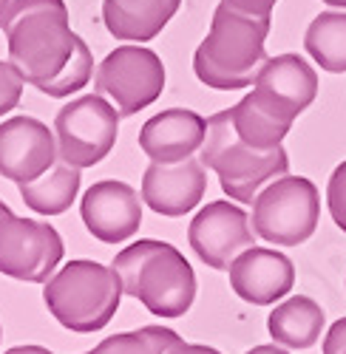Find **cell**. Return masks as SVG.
Masks as SVG:
<instances>
[{
	"label": "cell",
	"mask_w": 346,
	"mask_h": 354,
	"mask_svg": "<svg viewBox=\"0 0 346 354\" xmlns=\"http://www.w3.org/2000/svg\"><path fill=\"white\" fill-rule=\"evenodd\" d=\"M270 35V17L239 12L227 0L216 6L210 32L193 54V71L208 88L239 91L255 82L262 66L270 60L264 40Z\"/></svg>",
	"instance_id": "2"
},
{
	"label": "cell",
	"mask_w": 346,
	"mask_h": 354,
	"mask_svg": "<svg viewBox=\"0 0 346 354\" xmlns=\"http://www.w3.org/2000/svg\"><path fill=\"white\" fill-rule=\"evenodd\" d=\"M167 354H221V351H216V348H210V346H199V343H176Z\"/></svg>",
	"instance_id": "27"
},
{
	"label": "cell",
	"mask_w": 346,
	"mask_h": 354,
	"mask_svg": "<svg viewBox=\"0 0 346 354\" xmlns=\"http://www.w3.org/2000/svg\"><path fill=\"white\" fill-rule=\"evenodd\" d=\"M125 295L113 267L97 261H69L54 278L46 281L43 301L54 320L74 335H94L108 326Z\"/></svg>",
	"instance_id": "5"
},
{
	"label": "cell",
	"mask_w": 346,
	"mask_h": 354,
	"mask_svg": "<svg viewBox=\"0 0 346 354\" xmlns=\"http://www.w3.org/2000/svg\"><path fill=\"white\" fill-rule=\"evenodd\" d=\"M230 116H233V128L236 133L253 145V147H278L284 142V136L290 133V122H281L275 116L258 105V100L253 94H247L244 100H239V105L230 108Z\"/></svg>",
	"instance_id": "21"
},
{
	"label": "cell",
	"mask_w": 346,
	"mask_h": 354,
	"mask_svg": "<svg viewBox=\"0 0 346 354\" xmlns=\"http://www.w3.org/2000/svg\"><path fill=\"white\" fill-rule=\"evenodd\" d=\"M60 261L63 239L51 224L17 218L9 207L0 213V272L3 275L28 283H46Z\"/></svg>",
	"instance_id": "9"
},
{
	"label": "cell",
	"mask_w": 346,
	"mask_h": 354,
	"mask_svg": "<svg viewBox=\"0 0 346 354\" xmlns=\"http://www.w3.org/2000/svg\"><path fill=\"white\" fill-rule=\"evenodd\" d=\"M318 187L304 176H278L253 201V230L267 244H304L318 227Z\"/></svg>",
	"instance_id": "6"
},
{
	"label": "cell",
	"mask_w": 346,
	"mask_h": 354,
	"mask_svg": "<svg viewBox=\"0 0 346 354\" xmlns=\"http://www.w3.org/2000/svg\"><path fill=\"white\" fill-rule=\"evenodd\" d=\"M199 159L205 162V167L216 170L221 190L242 204L255 201L258 190L290 170V156L281 145L264 151V147L247 145L236 133L230 108L213 113L208 120V136Z\"/></svg>",
	"instance_id": "4"
},
{
	"label": "cell",
	"mask_w": 346,
	"mask_h": 354,
	"mask_svg": "<svg viewBox=\"0 0 346 354\" xmlns=\"http://www.w3.org/2000/svg\"><path fill=\"white\" fill-rule=\"evenodd\" d=\"M125 295L159 317H182L196 298V275L188 258L167 241H136L113 258Z\"/></svg>",
	"instance_id": "3"
},
{
	"label": "cell",
	"mask_w": 346,
	"mask_h": 354,
	"mask_svg": "<svg viewBox=\"0 0 346 354\" xmlns=\"http://www.w3.org/2000/svg\"><path fill=\"white\" fill-rule=\"evenodd\" d=\"M327 6H340V9H346V0H324Z\"/></svg>",
	"instance_id": "31"
},
{
	"label": "cell",
	"mask_w": 346,
	"mask_h": 354,
	"mask_svg": "<svg viewBox=\"0 0 346 354\" xmlns=\"http://www.w3.org/2000/svg\"><path fill=\"white\" fill-rule=\"evenodd\" d=\"M295 283L293 261L278 250L250 247L230 263V286L242 301L267 306L281 301Z\"/></svg>",
	"instance_id": "15"
},
{
	"label": "cell",
	"mask_w": 346,
	"mask_h": 354,
	"mask_svg": "<svg viewBox=\"0 0 346 354\" xmlns=\"http://www.w3.org/2000/svg\"><path fill=\"white\" fill-rule=\"evenodd\" d=\"M23 85H28V82L12 60L0 63V116L9 113L12 108H17L20 97H23Z\"/></svg>",
	"instance_id": "23"
},
{
	"label": "cell",
	"mask_w": 346,
	"mask_h": 354,
	"mask_svg": "<svg viewBox=\"0 0 346 354\" xmlns=\"http://www.w3.org/2000/svg\"><path fill=\"white\" fill-rule=\"evenodd\" d=\"M230 6H236L239 12H247V15H255V17H270L273 6L278 0H227Z\"/></svg>",
	"instance_id": "26"
},
{
	"label": "cell",
	"mask_w": 346,
	"mask_h": 354,
	"mask_svg": "<svg viewBox=\"0 0 346 354\" xmlns=\"http://www.w3.org/2000/svg\"><path fill=\"white\" fill-rule=\"evenodd\" d=\"M182 337L165 326H142L136 332H122L105 337L89 354H167Z\"/></svg>",
	"instance_id": "22"
},
{
	"label": "cell",
	"mask_w": 346,
	"mask_h": 354,
	"mask_svg": "<svg viewBox=\"0 0 346 354\" xmlns=\"http://www.w3.org/2000/svg\"><path fill=\"white\" fill-rule=\"evenodd\" d=\"M179 6L182 0H102V20L117 40L145 43L162 32Z\"/></svg>",
	"instance_id": "17"
},
{
	"label": "cell",
	"mask_w": 346,
	"mask_h": 354,
	"mask_svg": "<svg viewBox=\"0 0 346 354\" xmlns=\"http://www.w3.org/2000/svg\"><path fill=\"white\" fill-rule=\"evenodd\" d=\"M6 354H54V351L43 348V346H15V348H9Z\"/></svg>",
	"instance_id": "28"
},
{
	"label": "cell",
	"mask_w": 346,
	"mask_h": 354,
	"mask_svg": "<svg viewBox=\"0 0 346 354\" xmlns=\"http://www.w3.org/2000/svg\"><path fill=\"white\" fill-rule=\"evenodd\" d=\"M0 337H3V329H0Z\"/></svg>",
	"instance_id": "32"
},
{
	"label": "cell",
	"mask_w": 346,
	"mask_h": 354,
	"mask_svg": "<svg viewBox=\"0 0 346 354\" xmlns=\"http://www.w3.org/2000/svg\"><path fill=\"white\" fill-rule=\"evenodd\" d=\"M9 6H12V0H0V28H3V20H6Z\"/></svg>",
	"instance_id": "30"
},
{
	"label": "cell",
	"mask_w": 346,
	"mask_h": 354,
	"mask_svg": "<svg viewBox=\"0 0 346 354\" xmlns=\"http://www.w3.org/2000/svg\"><path fill=\"white\" fill-rule=\"evenodd\" d=\"M307 54L329 74L346 71V12H321L304 35Z\"/></svg>",
	"instance_id": "20"
},
{
	"label": "cell",
	"mask_w": 346,
	"mask_h": 354,
	"mask_svg": "<svg viewBox=\"0 0 346 354\" xmlns=\"http://www.w3.org/2000/svg\"><path fill=\"white\" fill-rule=\"evenodd\" d=\"M57 133L35 116L0 122V176L23 185L35 182L57 162Z\"/></svg>",
	"instance_id": "12"
},
{
	"label": "cell",
	"mask_w": 346,
	"mask_h": 354,
	"mask_svg": "<svg viewBox=\"0 0 346 354\" xmlns=\"http://www.w3.org/2000/svg\"><path fill=\"white\" fill-rule=\"evenodd\" d=\"M258 105L267 108L275 120L295 122V116L304 113L315 97H318V74L298 54H278L262 66L253 91Z\"/></svg>",
	"instance_id": "10"
},
{
	"label": "cell",
	"mask_w": 346,
	"mask_h": 354,
	"mask_svg": "<svg viewBox=\"0 0 346 354\" xmlns=\"http://www.w3.org/2000/svg\"><path fill=\"white\" fill-rule=\"evenodd\" d=\"M327 201H329V213L332 221L346 232V162H340L327 185Z\"/></svg>",
	"instance_id": "24"
},
{
	"label": "cell",
	"mask_w": 346,
	"mask_h": 354,
	"mask_svg": "<svg viewBox=\"0 0 346 354\" xmlns=\"http://www.w3.org/2000/svg\"><path fill=\"white\" fill-rule=\"evenodd\" d=\"M3 32L9 60L37 91L60 100L89 85L94 57L85 40L69 28L63 0H12Z\"/></svg>",
	"instance_id": "1"
},
{
	"label": "cell",
	"mask_w": 346,
	"mask_h": 354,
	"mask_svg": "<svg viewBox=\"0 0 346 354\" xmlns=\"http://www.w3.org/2000/svg\"><path fill=\"white\" fill-rule=\"evenodd\" d=\"M324 354H346V317L335 320L324 337Z\"/></svg>",
	"instance_id": "25"
},
{
	"label": "cell",
	"mask_w": 346,
	"mask_h": 354,
	"mask_svg": "<svg viewBox=\"0 0 346 354\" xmlns=\"http://www.w3.org/2000/svg\"><path fill=\"white\" fill-rule=\"evenodd\" d=\"M247 354H290V351H284V348H278V346H255V348H250Z\"/></svg>",
	"instance_id": "29"
},
{
	"label": "cell",
	"mask_w": 346,
	"mask_h": 354,
	"mask_svg": "<svg viewBox=\"0 0 346 354\" xmlns=\"http://www.w3.org/2000/svg\"><path fill=\"white\" fill-rule=\"evenodd\" d=\"M267 329L286 348H309L324 332V309L307 295H295L270 312Z\"/></svg>",
	"instance_id": "18"
},
{
	"label": "cell",
	"mask_w": 346,
	"mask_h": 354,
	"mask_svg": "<svg viewBox=\"0 0 346 354\" xmlns=\"http://www.w3.org/2000/svg\"><path fill=\"white\" fill-rule=\"evenodd\" d=\"M82 224L102 244H122L142 224V196L125 182H97L80 204Z\"/></svg>",
	"instance_id": "13"
},
{
	"label": "cell",
	"mask_w": 346,
	"mask_h": 354,
	"mask_svg": "<svg viewBox=\"0 0 346 354\" xmlns=\"http://www.w3.org/2000/svg\"><path fill=\"white\" fill-rule=\"evenodd\" d=\"M120 131V111L108 105L100 94L80 97L60 108L54 120L57 133V153L74 167H94L100 165L117 142Z\"/></svg>",
	"instance_id": "7"
},
{
	"label": "cell",
	"mask_w": 346,
	"mask_h": 354,
	"mask_svg": "<svg viewBox=\"0 0 346 354\" xmlns=\"http://www.w3.org/2000/svg\"><path fill=\"white\" fill-rule=\"evenodd\" d=\"M94 88L97 94L111 97L120 116H134L162 97L165 66L159 54L145 46H120L100 63Z\"/></svg>",
	"instance_id": "8"
},
{
	"label": "cell",
	"mask_w": 346,
	"mask_h": 354,
	"mask_svg": "<svg viewBox=\"0 0 346 354\" xmlns=\"http://www.w3.org/2000/svg\"><path fill=\"white\" fill-rule=\"evenodd\" d=\"M208 190L205 162L188 156L182 162H151L142 176V201L159 216L179 218L190 213Z\"/></svg>",
	"instance_id": "14"
},
{
	"label": "cell",
	"mask_w": 346,
	"mask_h": 354,
	"mask_svg": "<svg viewBox=\"0 0 346 354\" xmlns=\"http://www.w3.org/2000/svg\"><path fill=\"white\" fill-rule=\"evenodd\" d=\"M208 136V120H201L196 111L170 108L142 125L139 147L151 162H182L201 151Z\"/></svg>",
	"instance_id": "16"
},
{
	"label": "cell",
	"mask_w": 346,
	"mask_h": 354,
	"mask_svg": "<svg viewBox=\"0 0 346 354\" xmlns=\"http://www.w3.org/2000/svg\"><path fill=\"white\" fill-rule=\"evenodd\" d=\"M20 187V198L32 207L35 213L43 216H60L66 213L80 190V167L69 165L66 159L57 156V162L35 182H23Z\"/></svg>",
	"instance_id": "19"
},
{
	"label": "cell",
	"mask_w": 346,
	"mask_h": 354,
	"mask_svg": "<svg viewBox=\"0 0 346 354\" xmlns=\"http://www.w3.org/2000/svg\"><path fill=\"white\" fill-rule=\"evenodd\" d=\"M247 213L230 201H213L199 210L188 227V241L193 252L210 270H230L244 250L255 244Z\"/></svg>",
	"instance_id": "11"
}]
</instances>
